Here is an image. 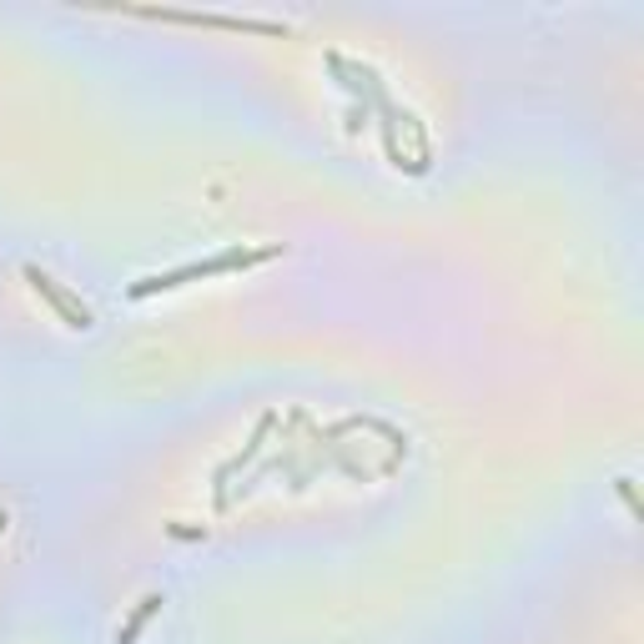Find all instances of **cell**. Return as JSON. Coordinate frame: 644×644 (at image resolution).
I'll return each instance as SVG.
<instances>
[{
	"instance_id": "cell-4",
	"label": "cell",
	"mask_w": 644,
	"mask_h": 644,
	"mask_svg": "<svg viewBox=\"0 0 644 644\" xmlns=\"http://www.w3.org/2000/svg\"><path fill=\"white\" fill-rule=\"evenodd\" d=\"M6 524H11V519H6V509H0V534H6Z\"/></svg>"
},
{
	"instance_id": "cell-3",
	"label": "cell",
	"mask_w": 644,
	"mask_h": 644,
	"mask_svg": "<svg viewBox=\"0 0 644 644\" xmlns=\"http://www.w3.org/2000/svg\"><path fill=\"white\" fill-rule=\"evenodd\" d=\"M156 610H162V594H146V600L132 610V620H126V624L116 630V644H136V634H142L146 624H152V614H156Z\"/></svg>"
},
{
	"instance_id": "cell-1",
	"label": "cell",
	"mask_w": 644,
	"mask_h": 644,
	"mask_svg": "<svg viewBox=\"0 0 644 644\" xmlns=\"http://www.w3.org/2000/svg\"><path fill=\"white\" fill-rule=\"evenodd\" d=\"M277 257V247H257V252H222V257H207V263H186V267H172V273H156V277H142L132 287V297H152V293H166V287H182V283H197V277H217V273H237V267H257Z\"/></svg>"
},
{
	"instance_id": "cell-2",
	"label": "cell",
	"mask_w": 644,
	"mask_h": 644,
	"mask_svg": "<svg viewBox=\"0 0 644 644\" xmlns=\"http://www.w3.org/2000/svg\"><path fill=\"white\" fill-rule=\"evenodd\" d=\"M25 283H31V293H35V297H45V303H51L55 313H61V323H67V328L86 333L91 323H96V317H91V307H86V303H76V297H71L67 287L55 283L51 273H41V267H25Z\"/></svg>"
}]
</instances>
